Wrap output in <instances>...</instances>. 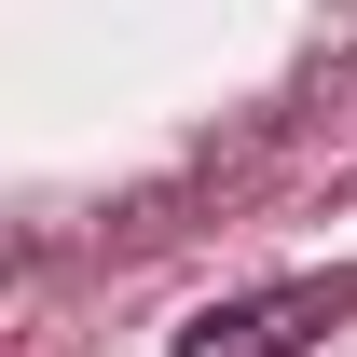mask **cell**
I'll return each mask as SVG.
<instances>
[{
	"instance_id": "1",
	"label": "cell",
	"mask_w": 357,
	"mask_h": 357,
	"mask_svg": "<svg viewBox=\"0 0 357 357\" xmlns=\"http://www.w3.org/2000/svg\"><path fill=\"white\" fill-rule=\"evenodd\" d=\"M357 316V275H289V289H248V303H206L165 357H303L316 330Z\"/></svg>"
}]
</instances>
